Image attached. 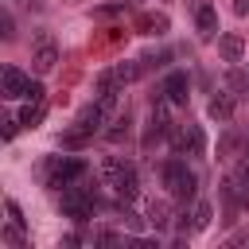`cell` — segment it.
Instances as JSON below:
<instances>
[{"label":"cell","mask_w":249,"mask_h":249,"mask_svg":"<svg viewBox=\"0 0 249 249\" xmlns=\"http://www.w3.org/2000/svg\"><path fill=\"white\" fill-rule=\"evenodd\" d=\"M101 179L117 191V198H121V202H132V198L140 195L136 167H132V163H124V160H117V156H109V160L101 163Z\"/></svg>","instance_id":"cell-1"},{"label":"cell","mask_w":249,"mask_h":249,"mask_svg":"<svg viewBox=\"0 0 249 249\" xmlns=\"http://www.w3.org/2000/svg\"><path fill=\"white\" fill-rule=\"evenodd\" d=\"M39 175H43V183L51 191H62V187H70V183H78L86 175V163L82 160H70V156H54V160H47L39 167Z\"/></svg>","instance_id":"cell-2"},{"label":"cell","mask_w":249,"mask_h":249,"mask_svg":"<svg viewBox=\"0 0 249 249\" xmlns=\"http://www.w3.org/2000/svg\"><path fill=\"white\" fill-rule=\"evenodd\" d=\"M160 175H163V187H167L179 202H191V198H195L198 179H195V171H191L183 160H167V163L160 167Z\"/></svg>","instance_id":"cell-3"},{"label":"cell","mask_w":249,"mask_h":249,"mask_svg":"<svg viewBox=\"0 0 249 249\" xmlns=\"http://www.w3.org/2000/svg\"><path fill=\"white\" fill-rule=\"evenodd\" d=\"M167 140H171L175 156H183V152H191V156L206 152V136H202V128H198V124H175V128L167 132Z\"/></svg>","instance_id":"cell-4"},{"label":"cell","mask_w":249,"mask_h":249,"mask_svg":"<svg viewBox=\"0 0 249 249\" xmlns=\"http://www.w3.org/2000/svg\"><path fill=\"white\" fill-rule=\"evenodd\" d=\"M54 62H58V47H54V39H51L47 31H35L31 70H35V74H51V70H54Z\"/></svg>","instance_id":"cell-5"},{"label":"cell","mask_w":249,"mask_h":249,"mask_svg":"<svg viewBox=\"0 0 249 249\" xmlns=\"http://www.w3.org/2000/svg\"><path fill=\"white\" fill-rule=\"evenodd\" d=\"M171 132V121H167V105H163V97L160 101H152V117H148V128H144V152L148 148H156V140H163Z\"/></svg>","instance_id":"cell-6"},{"label":"cell","mask_w":249,"mask_h":249,"mask_svg":"<svg viewBox=\"0 0 249 249\" xmlns=\"http://www.w3.org/2000/svg\"><path fill=\"white\" fill-rule=\"evenodd\" d=\"M195 31H198V39H206V43L218 35V8H214V4H206V0L195 4Z\"/></svg>","instance_id":"cell-7"},{"label":"cell","mask_w":249,"mask_h":249,"mask_svg":"<svg viewBox=\"0 0 249 249\" xmlns=\"http://www.w3.org/2000/svg\"><path fill=\"white\" fill-rule=\"evenodd\" d=\"M160 89H163V97H167L171 105H187V97H191V78H187L183 70H171Z\"/></svg>","instance_id":"cell-8"},{"label":"cell","mask_w":249,"mask_h":249,"mask_svg":"<svg viewBox=\"0 0 249 249\" xmlns=\"http://www.w3.org/2000/svg\"><path fill=\"white\" fill-rule=\"evenodd\" d=\"M27 74L23 70H16V66H4V74H0V86H4V97L8 101H16V97H23L27 93Z\"/></svg>","instance_id":"cell-9"},{"label":"cell","mask_w":249,"mask_h":249,"mask_svg":"<svg viewBox=\"0 0 249 249\" xmlns=\"http://www.w3.org/2000/svg\"><path fill=\"white\" fill-rule=\"evenodd\" d=\"M171 27V19L163 16V12H144V16H136V31L140 35H163Z\"/></svg>","instance_id":"cell-10"},{"label":"cell","mask_w":249,"mask_h":249,"mask_svg":"<svg viewBox=\"0 0 249 249\" xmlns=\"http://www.w3.org/2000/svg\"><path fill=\"white\" fill-rule=\"evenodd\" d=\"M144 218H148L152 230H167V226H171V202H167V198H152Z\"/></svg>","instance_id":"cell-11"},{"label":"cell","mask_w":249,"mask_h":249,"mask_svg":"<svg viewBox=\"0 0 249 249\" xmlns=\"http://www.w3.org/2000/svg\"><path fill=\"white\" fill-rule=\"evenodd\" d=\"M218 54H222L226 62H241V54H245V39H241L237 31L222 35V39H218Z\"/></svg>","instance_id":"cell-12"},{"label":"cell","mask_w":249,"mask_h":249,"mask_svg":"<svg viewBox=\"0 0 249 249\" xmlns=\"http://www.w3.org/2000/svg\"><path fill=\"white\" fill-rule=\"evenodd\" d=\"M206 113H210V121H230L233 117V93H214L210 97V105H206Z\"/></svg>","instance_id":"cell-13"},{"label":"cell","mask_w":249,"mask_h":249,"mask_svg":"<svg viewBox=\"0 0 249 249\" xmlns=\"http://www.w3.org/2000/svg\"><path fill=\"white\" fill-rule=\"evenodd\" d=\"M128 132H132V121H128V113H117V117H113V128H109L105 136H109L113 144H121V140H128Z\"/></svg>","instance_id":"cell-14"},{"label":"cell","mask_w":249,"mask_h":249,"mask_svg":"<svg viewBox=\"0 0 249 249\" xmlns=\"http://www.w3.org/2000/svg\"><path fill=\"white\" fill-rule=\"evenodd\" d=\"M233 156H241V136L237 132H226L218 140V160H233Z\"/></svg>","instance_id":"cell-15"},{"label":"cell","mask_w":249,"mask_h":249,"mask_svg":"<svg viewBox=\"0 0 249 249\" xmlns=\"http://www.w3.org/2000/svg\"><path fill=\"white\" fill-rule=\"evenodd\" d=\"M39 121H43V101H27V105L19 109V124H23V128H35Z\"/></svg>","instance_id":"cell-16"},{"label":"cell","mask_w":249,"mask_h":249,"mask_svg":"<svg viewBox=\"0 0 249 249\" xmlns=\"http://www.w3.org/2000/svg\"><path fill=\"white\" fill-rule=\"evenodd\" d=\"M167 51H160V54H144L140 58V74H152V70H160V66H167Z\"/></svg>","instance_id":"cell-17"},{"label":"cell","mask_w":249,"mask_h":249,"mask_svg":"<svg viewBox=\"0 0 249 249\" xmlns=\"http://www.w3.org/2000/svg\"><path fill=\"white\" fill-rule=\"evenodd\" d=\"M210 214H214L210 202H198V206H195V230H206V226H210Z\"/></svg>","instance_id":"cell-18"},{"label":"cell","mask_w":249,"mask_h":249,"mask_svg":"<svg viewBox=\"0 0 249 249\" xmlns=\"http://www.w3.org/2000/svg\"><path fill=\"white\" fill-rule=\"evenodd\" d=\"M43 93H47L43 82H27V93H23V97H27V101H43Z\"/></svg>","instance_id":"cell-19"},{"label":"cell","mask_w":249,"mask_h":249,"mask_svg":"<svg viewBox=\"0 0 249 249\" xmlns=\"http://www.w3.org/2000/svg\"><path fill=\"white\" fill-rule=\"evenodd\" d=\"M0 124H4V128H0V132H4V140H12V136H16V128H19V117H4Z\"/></svg>","instance_id":"cell-20"},{"label":"cell","mask_w":249,"mask_h":249,"mask_svg":"<svg viewBox=\"0 0 249 249\" xmlns=\"http://www.w3.org/2000/svg\"><path fill=\"white\" fill-rule=\"evenodd\" d=\"M4 206H8V218H12L16 226H23V210H19V202H16V198H8Z\"/></svg>","instance_id":"cell-21"},{"label":"cell","mask_w":249,"mask_h":249,"mask_svg":"<svg viewBox=\"0 0 249 249\" xmlns=\"http://www.w3.org/2000/svg\"><path fill=\"white\" fill-rule=\"evenodd\" d=\"M4 241H8V245H23V233H19V226H16V222L4 230Z\"/></svg>","instance_id":"cell-22"},{"label":"cell","mask_w":249,"mask_h":249,"mask_svg":"<svg viewBox=\"0 0 249 249\" xmlns=\"http://www.w3.org/2000/svg\"><path fill=\"white\" fill-rule=\"evenodd\" d=\"M0 35H4V39H12V35H16V23H12V16H0Z\"/></svg>","instance_id":"cell-23"},{"label":"cell","mask_w":249,"mask_h":249,"mask_svg":"<svg viewBox=\"0 0 249 249\" xmlns=\"http://www.w3.org/2000/svg\"><path fill=\"white\" fill-rule=\"evenodd\" d=\"M233 12L237 16H249V0H233Z\"/></svg>","instance_id":"cell-24"}]
</instances>
